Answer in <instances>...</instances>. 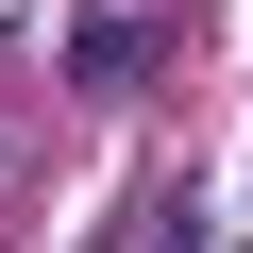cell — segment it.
I'll use <instances>...</instances> for the list:
<instances>
[{
    "instance_id": "1",
    "label": "cell",
    "mask_w": 253,
    "mask_h": 253,
    "mask_svg": "<svg viewBox=\"0 0 253 253\" xmlns=\"http://www.w3.org/2000/svg\"><path fill=\"white\" fill-rule=\"evenodd\" d=\"M68 68H84V84H135V68H152V34H135V17H84V34H68Z\"/></svg>"
}]
</instances>
